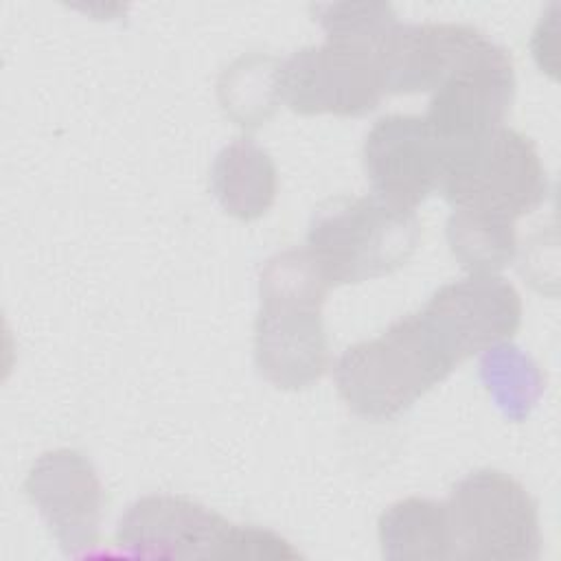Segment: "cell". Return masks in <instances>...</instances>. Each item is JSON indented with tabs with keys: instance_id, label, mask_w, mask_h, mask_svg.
I'll use <instances>...</instances> for the list:
<instances>
[{
	"instance_id": "7c38bea8",
	"label": "cell",
	"mask_w": 561,
	"mask_h": 561,
	"mask_svg": "<svg viewBox=\"0 0 561 561\" xmlns=\"http://www.w3.org/2000/svg\"><path fill=\"white\" fill-rule=\"evenodd\" d=\"M210 186L228 215L252 221L263 217L276 199V167L265 149L241 136L215 156Z\"/></svg>"
},
{
	"instance_id": "ba28073f",
	"label": "cell",
	"mask_w": 561,
	"mask_h": 561,
	"mask_svg": "<svg viewBox=\"0 0 561 561\" xmlns=\"http://www.w3.org/2000/svg\"><path fill=\"white\" fill-rule=\"evenodd\" d=\"M515 96L506 48L473 28L458 57L432 90L425 123L445 140H471L500 127Z\"/></svg>"
},
{
	"instance_id": "3957f363",
	"label": "cell",
	"mask_w": 561,
	"mask_h": 561,
	"mask_svg": "<svg viewBox=\"0 0 561 561\" xmlns=\"http://www.w3.org/2000/svg\"><path fill=\"white\" fill-rule=\"evenodd\" d=\"M116 541L136 557L149 559H291L298 550L280 535L239 526L184 495H145L118 519Z\"/></svg>"
},
{
	"instance_id": "8992f818",
	"label": "cell",
	"mask_w": 561,
	"mask_h": 561,
	"mask_svg": "<svg viewBox=\"0 0 561 561\" xmlns=\"http://www.w3.org/2000/svg\"><path fill=\"white\" fill-rule=\"evenodd\" d=\"M445 508L451 559L533 561L541 552L537 502L504 471H471L454 484Z\"/></svg>"
},
{
	"instance_id": "7a4b0ae2",
	"label": "cell",
	"mask_w": 561,
	"mask_h": 561,
	"mask_svg": "<svg viewBox=\"0 0 561 561\" xmlns=\"http://www.w3.org/2000/svg\"><path fill=\"white\" fill-rule=\"evenodd\" d=\"M460 364L423 311L394 320L381 335L348 346L333 377L342 401L357 416L390 421L410 410Z\"/></svg>"
},
{
	"instance_id": "8fae6325",
	"label": "cell",
	"mask_w": 561,
	"mask_h": 561,
	"mask_svg": "<svg viewBox=\"0 0 561 561\" xmlns=\"http://www.w3.org/2000/svg\"><path fill=\"white\" fill-rule=\"evenodd\" d=\"M458 359L513 337L522 324V298L497 274H471L438 287L421 309Z\"/></svg>"
},
{
	"instance_id": "52a82bcc",
	"label": "cell",
	"mask_w": 561,
	"mask_h": 561,
	"mask_svg": "<svg viewBox=\"0 0 561 561\" xmlns=\"http://www.w3.org/2000/svg\"><path fill=\"white\" fill-rule=\"evenodd\" d=\"M381 48V46H379ZM379 48L327 37L280 61V99L289 110L316 116H362L386 96Z\"/></svg>"
},
{
	"instance_id": "2e32d148",
	"label": "cell",
	"mask_w": 561,
	"mask_h": 561,
	"mask_svg": "<svg viewBox=\"0 0 561 561\" xmlns=\"http://www.w3.org/2000/svg\"><path fill=\"white\" fill-rule=\"evenodd\" d=\"M482 379L495 394L497 405L513 419H522L541 390L537 366L515 346L495 344L482 357Z\"/></svg>"
},
{
	"instance_id": "277c9868",
	"label": "cell",
	"mask_w": 561,
	"mask_h": 561,
	"mask_svg": "<svg viewBox=\"0 0 561 561\" xmlns=\"http://www.w3.org/2000/svg\"><path fill=\"white\" fill-rule=\"evenodd\" d=\"M419 239L414 210L390 206L375 195L333 197L313 213L307 250L333 287L392 274L410 261Z\"/></svg>"
},
{
	"instance_id": "4fadbf2b",
	"label": "cell",
	"mask_w": 561,
	"mask_h": 561,
	"mask_svg": "<svg viewBox=\"0 0 561 561\" xmlns=\"http://www.w3.org/2000/svg\"><path fill=\"white\" fill-rule=\"evenodd\" d=\"M379 541L386 559H451L445 502L405 497L379 517Z\"/></svg>"
},
{
	"instance_id": "e0dca14e",
	"label": "cell",
	"mask_w": 561,
	"mask_h": 561,
	"mask_svg": "<svg viewBox=\"0 0 561 561\" xmlns=\"http://www.w3.org/2000/svg\"><path fill=\"white\" fill-rule=\"evenodd\" d=\"M313 20L324 28L327 37L348 39L368 46H381L397 15L386 2H335V4H313Z\"/></svg>"
},
{
	"instance_id": "5b68a950",
	"label": "cell",
	"mask_w": 561,
	"mask_h": 561,
	"mask_svg": "<svg viewBox=\"0 0 561 561\" xmlns=\"http://www.w3.org/2000/svg\"><path fill=\"white\" fill-rule=\"evenodd\" d=\"M438 191L454 210L515 224L546 199L548 178L533 140L500 125L449 142Z\"/></svg>"
},
{
	"instance_id": "9c48e42d",
	"label": "cell",
	"mask_w": 561,
	"mask_h": 561,
	"mask_svg": "<svg viewBox=\"0 0 561 561\" xmlns=\"http://www.w3.org/2000/svg\"><path fill=\"white\" fill-rule=\"evenodd\" d=\"M447 156L449 140L440 138L423 116H381L364 140V169L373 195L403 210H414L438 191Z\"/></svg>"
},
{
	"instance_id": "5bb4252c",
	"label": "cell",
	"mask_w": 561,
	"mask_h": 561,
	"mask_svg": "<svg viewBox=\"0 0 561 561\" xmlns=\"http://www.w3.org/2000/svg\"><path fill=\"white\" fill-rule=\"evenodd\" d=\"M280 64L265 55L239 57L219 77V101L224 112L241 127L261 125L280 99Z\"/></svg>"
},
{
	"instance_id": "30bf717a",
	"label": "cell",
	"mask_w": 561,
	"mask_h": 561,
	"mask_svg": "<svg viewBox=\"0 0 561 561\" xmlns=\"http://www.w3.org/2000/svg\"><path fill=\"white\" fill-rule=\"evenodd\" d=\"M24 491L68 557L96 546L105 497L99 473L83 454H42L26 473Z\"/></svg>"
},
{
	"instance_id": "6da1fadb",
	"label": "cell",
	"mask_w": 561,
	"mask_h": 561,
	"mask_svg": "<svg viewBox=\"0 0 561 561\" xmlns=\"http://www.w3.org/2000/svg\"><path fill=\"white\" fill-rule=\"evenodd\" d=\"M329 289L307 248L278 252L261 267L254 364L272 386L300 390L327 373L331 355L320 309Z\"/></svg>"
},
{
	"instance_id": "9a60e30c",
	"label": "cell",
	"mask_w": 561,
	"mask_h": 561,
	"mask_svg": "<svg viewBox=\"0 0 561 561\" xmlns=\"http://www.w3.org/2000/svg\"><path fill=\"white\" fill-rule=\"evenodd\" d=\"M447 241L451 254L471 274H495L517 254L515 224L467 210L449 215Z\"/></svg>"
}]
</instances>
